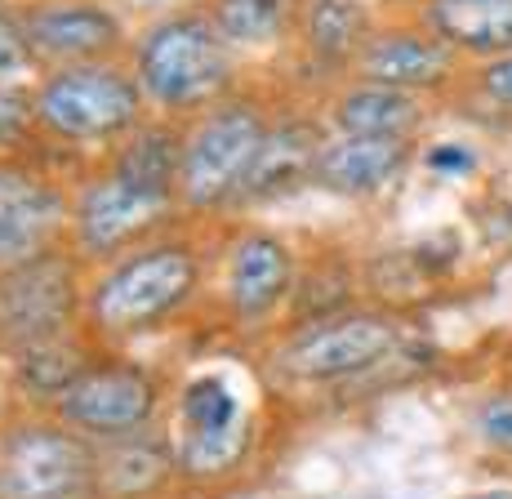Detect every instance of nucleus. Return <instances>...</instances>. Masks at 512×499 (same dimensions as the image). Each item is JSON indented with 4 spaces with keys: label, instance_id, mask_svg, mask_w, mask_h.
<instances>
[{
    "label": "nucleus",
    "instance_id": "nucleus-19",
    "mask_svg": "<svg viewBox=\"0 0 512 499\" xmlns=\"http://www.w3.org/2000/svg\"><path fill=\"white\" fill-rule=\"evenodd\" d=\"M103 165L130 179L134 188L156 197H179V165H183V125L165 116H147L116 148L103 152Z\"/></svg>",
    "mask_w": 512,
    "mask_h": 499
},
{
    "label": "nucleus",
    "instance_id": "nucleus-17",
    "mask_svg": "<svg viewBox=\"0 0 512 499\" xmlns=\"http://www.w3.org/2000/svg\"><path fill=\"white\" fill-rule=\"evenodd\" d=\"M374 27L379 23H374L366 0H303L294 45L308 58V67L348 81L352 67H357V54L374 36Z\"/></svg>",
    "mask_w": 512,
    "mask_h": 499
},
{
    "label": "nucleus",
    "instance_id": "nucleus-4",
    "mask_svg": "<svg viewBox=\"0 0 512 499\" xmlns=\"http://www.w3.org/2000/svg\"><path fill=\"white\" fill-rule=\"evenodd\" d=\"M277 107L250 90H236L210 112L183 125V165H179V205L187 223H210L236 214L245 179L268 139Z\"/></svg>",
    "mask_w": 512,
    "mask_h": 499
},
{
    "label": "nucleus",
    "instance_id": "nucleus-2",
    "mask_svg": "<svg viewBox=\"0 0 512 499\" xmlns=\"http://www.w3.org/2000/svg\"><path fill=\"white\" fill-rule=\"evenodd\" d=\"M125 58L134 67L147 112L179 125L241 90V58L210 23L205 5L152 18L130 41Z\"/></svg>",
    "mask_w": 512,
    "mask_h": 499
},
{
    "label": "nucleus",
    "instance_id": "nucleus-15",
    "mask_svg": "<svg viewBox=\"0 0 512 499\" xmlns=\"http://www.w3.org/2000/svg\"><path fill=\"white\" fill-rule=\"evenodd\" d=\"M415 161V139H352V134H330L326 148L317 156V174L312 188L330 192V197H374L388 183L406 174Z\"/></svg>",
    "mask_w": 512,
    "mask_h": 499
},
{
    "label": "nucleus",
    "instance_id": "nucleus-21",
    "mask_svg": "<svg viewBox=\"0 0 512 499\" xmlns=\"http://www.w3.org/2000/svg\"><path fill=\"white\" fill-rule=\"evenodd\" d=\"M205 14L236 58L281 50L299 36L303 0H205Z\"/></svg>",
    "mask_w": 512,
    "mask_h": 499
},
{
    "label": "nucleus",
    "instance_id": "nucleus-28",
    "mask_svg": "<svg viewBox=\"0 0 512 499\" xmlns=\"http://www.w3.org/2000/svg\"><path fill=\"white\" fill-rule=\"evenodd\" d=\"M477 433H481V442H486L490 450L512 455V393L490 397L486 406L477 410Z\"/></svg>",
    "mask_w": 512,
    "mask_h": 499
},
{
    "label": "nucleus",
    "instance_id": "nucleus-27",
    "mask_svg": "<svg viewBox=\"0 0 512 499\" xmlns=\"http://www.w3.org/2000/svg\"><path fill=\"white\" fill-rule=\"evenodd\" d=\"M468 85L486 107L512 116V54H499V58L477 63L472 67V76H468Z\"/></svg>",
    "mask_w": 512,
    "mask_h": 499
},
{
    "label": "nucleus",
    "instance_id": "nucleus-16",
    "mask_svg": "<svg viewBox=\"0 0 512 499\" xmlns=\"http://www.w3.org/2000/svg\"><path fill=\"white\" fill-rule=\"evenodd\" d=\"M423 121H428L423 94L357 81V76L339 81V90L326 103V130L352 134V139H415Z\"/></svg>",
    "mask_w": 512,
    "mask_h": 499
},
{
    "label": "nucleus",
    "instance_id": "nucleus-18",
    "mask_svg": "<svg viewBox=\"0 0 512 499\" xmlns=\"http://www.w3.org/2000/svg\"><path fill=\"white\" fill-rule=\"evenodd\" d=\"M419 23L459 58L512 54V0H419Z\"/></svg>",
    "mask_w": 512,
    "mask_h": 499
},
{
    "label": "nucleus",
    "instance_id": "nucleus-1",
    "mask_svg": "<svg viewBox=\"0 0 512 499\" xmlns=\"http://www.w3.org/2000/svg\"><path fill=\"white\" fill-rule=\"evenodd\" d=\"M205 272H210V254L179 223V228L161 232L90 272L85 330L107 344L161 330L201 295Z\"/></svg>",
    "mask_w": 512,
    "mask_h": 499
},
{
    "label": "nucleus",
    "instance_id": "nucleus-11",
    "mask_svg": "<svg viewBox=\"0 0 512 499\" xmlns=\"http://www.w3.org/2000/svg\"><path fill=\"white\" fill-rule=\"evenodd\" d=\"M18 14L41 67L130 54V27L107 0H27Z\"/></svg>",
    "mask_w": 512,
    "mask_h": 499
},
{
    "label": "nucleus",
    "instance_id": "nucleus-20",
    "mask_svg": "<svg viewBox=\"0 0 512 499\" xmlns=\"http://www.w3.org/2000/svg\"><path fill=\"white\" fill-rule=\"evenodd\" d=\"M94 450H98V495L107 499H147L179 473L174 446L161 442L156 433L94 442Z\"/></svg>",
    "mask_w": 512,
    "mask_h": 499
},
{
    "label": "nucleus",
    "instance_id": "nucleus-12",
    "mask_svg": "<svg viewBox=\"0 0 512 499\" xmlns=\"http://www.w3.org/2000/svg\"><path fill=\"white\" fill-rule=\"evenodd\" d=\"M299 290V263L281 232L272 228H241L223 254V303L236 321L277 317Z\"/></svg>",
    "mask_w": 512,
    "mask_h": 499
},
{
    "label": "nucleus",
    "instance_id": "nucleus-3",
    "mask_svg": "<svg viewBox=\"0 0 512 499\" xmlns=\"http://www.w3.org/2000/svg\"><path fill=\"white\" fill-rule=\"evenodd\" d=\"M41 143L63 152H107L147 121V99L130 58L41 67L32 81Z\"/></svg>",
    "mask_w": 512,
    "mask_h": 499
},
{
    "label": "nucleus",
    "instance_id": "nucleus-7",
    "mask_svg": "<svg viewBox=\"0 0 512 499\" xmlns=\"http://www.w3.org/2000/svg\"><path fill=\"white\" fill-rule=\"evenodd\" d=\"M85 272L90 268L63 246L0 277V352L9 357L76 335L85 326Z\"/></svg>",
    "mask_w": 512,
    "mask_h": 499
},
{
    "label": "nucleus",
    "instance_id": "nucleus-23",
    "mask_svg": "<svg viewBox=\"0 0 512 499\" xmlns=\"http://www.w3.org/2000/svg\"><path fill=\"white\" fill-rule=\"evenodd\" d=\"M245 455H250V424L232 428V433H210V437L179 433V442H174V459H179V473L187 482L232 477L245 464Z\"/></svg>",
    "mask_w": 512,
    "mask_h": 499
},
{
    "label": "nucleus",
    "instance_id": "nucleus-8",
    "mask_svg": "<svg viewBox=\"0 0 512 499\" xmlns=\"http://www.w3.org/2000/svg\"><path fill=\"white\" fill-rule=\"evenodd\" d=\"M401 352V326L388 312L343 308L312 317L285 339L277 366L299 384H343L379 370Z\"/></svg>",
    "mask_w": 512,
    "mask_h": 499
},
{
    "label": "nucleus",
    "instance_id": "nucleus-10",
    "mask_svg": "<svg viewBox=\"0 0 512 499\" xmlns=\"http://www.w3.org/2000/svg\"><path fill=\"white\" fill-rule=\"evenodd\" d=\"M156 406H161V388L139 361L94 357L81 379L58 397L54 419H63L90 442H116V437L147 433Z\"/></svg>",
    "mask_w": 512,
    "mask_h": 499
},
{
    "label": "nucleus",
    "instance_id": "nucleus-14",
    "mask_svg": "<svg viewBox=\"0 0 512 499\" xmlns=\"http://www.w3.org/2000/svg\"><path fill=\"white\" fill-rule=\"evenodd\" d=\"M326 139L330 134L317 116L277 112L268 139H263V148H259V161H254L241 197H236V214L308 188L312 174H317V156H321V148H326Z\"/></svg>",
    "mask_w": 512,
    "mask_h": 499
},
{
    "label": "nucleus",
    "instance_id": "nucleus-13",
    "mask_svg": "<svg viewBox=\"0 0 512 499\" xmlns=\"http://www.w3.org/2000/svg\"><path fill=\"white\" fill-rule=\"evenodd\" d=\"M459 54L423 23H388L374 27L366 50L357 54L352 76L374 85H392L406 94H441L459 81Z\"/></svg>",
    "mask_w": 512,
    "mask_h": 499
},
{
    "label": "nucleus",
    "instance_id": "nucleus-22",
    "mask_svg": "<svg viewBox=\"0 0 512 499\" xmlns=\"http://www.w3.org/2000/svg\"><path fill=\"white\" fill-rule=\"evenodd\" d=\"M94 361V352L81 344L76 335L67 339H49V344L23 348V352H9V370H14V384L18 393H27L32 401L54 410L58 397L81 379V370Z\"/></svg>",
    "mask_w": 512,
    "mask_h": 499
},
{
    "label": "nucleus",
    "instance_id": "nucleus-29",
    "mask_svg": "<svg viewBox=\"0 0 512 499\" xmlns=\"http://www.w3.org/2000/svg\"><path fill=\"white\" fill-rule=\"evenodd\" d=\"M428 170L446 174V179H464V174L477 170V156H472L464 143H432L428 148Z\"/></svg>",
    "mask_w": 512,
    "mask_h": 499
},
{
    "label": "nucleus",
    "instance_id": "nucleus-26",
    "mask_svg": "<svg viewBox=\"0 0 512 499\" xmlns=\"http://www.w3.org/2000/svg\"><path fill=\"white\" fill-rule=\"evenodd\" d=\"M36 72H41V63L27 41L23 14L0 5V85H32Z\"/></svg>",
    "mask_w": 512,
    "mask_h": 499
},
{
    "label": "nucleus",
    "instance_id": "nucleus-24",
    "mask_svg": "<svg viewBox=\"0 0 512 499\" xmlns=\"http://www.w3.org/2000/svg\"><path fill=\"white\" fill-rule=\"evenodd\" d=\"M179 419H183L179 433H192V437L232 433V428L250 424V419H245V410H241V397H236L219 375H201V379H192V384L183 388Z\"/></svg>",
    "mask_w": 512,
    "mask_h": 499
},
{
    "label": "nucleus",
    "instance_id": "nucleus-30",
    "mask_svg": "<svg viewBox=\"0 0 512 499\" xmlns=\"http://www.w3.org/2000/svg\"><path fill=\"white\" fill-rule=\"evenodd\" d=\"M464 499H512V491H477V495H464Z\"/></svg>",
    "mask_w": 512,
    "mask_h": 499
},
{
    "label": "nucleus",
    "instance_id": "nucleus-5",
    "mask_svg": "<svg viewBox=\"0 0 512 499\" xmlns=\"http://www.w3.org/2000/svg\"><path fill=\"white\" fill-rule=\"evenodd\" d=\"M179 223H187L179 197H156V192L134 188L130 179H121L107 165H94L90 174H81L72 183L67 250L94 272L103 263L121 259L125 250L179 228Z\"/></svg>",
    "mask_w": 512,
    "mask_h": 499
},
{
    "label": "nucleus",
    "instance_id": "nucleus-25",
    "mask_svg": "<svg viewBox=\"0 0 512 499\" xmlns=\"http://www.w3.org/2000/svg\"><path fill=\"white\" fill-rule=\"evenodd\" d=\"M36 143H41V130H36L32 85H0V161L32 156Z\"/></svg>",
    "mask_w": 512,
    "mask_h": 499
},
{
    "label": "nucleus",
    "instance_id": "nucleus-6",
    "mask_svg": "<svg viewBox=\"0 0 512 499\" xmlns=\"http://www.w3.org/2000/svg\"><path fill=\"white\" fill-rule=\"evenodd\" d=\"M98 450L63 419H18L0 433V499H94Z\"/></svg>",
    "mask_w": 512,
    "mask_h": 499
},
{
    "label": "nucleus",
    "instance_id": "nucleus-9",
    "mask_svg": "<svg viewBox=\"0 0 512 499\" xmlns=\"http://www.w3.org/2000/svg\"><path fill=\"white\" fill-rule=\"evenodd\" d=\"M72 183L36 156L0 161V277L67 246Z\"/></svg>",
    "mask_w": 512,
    "mask_h": 499
}]
</instances>
